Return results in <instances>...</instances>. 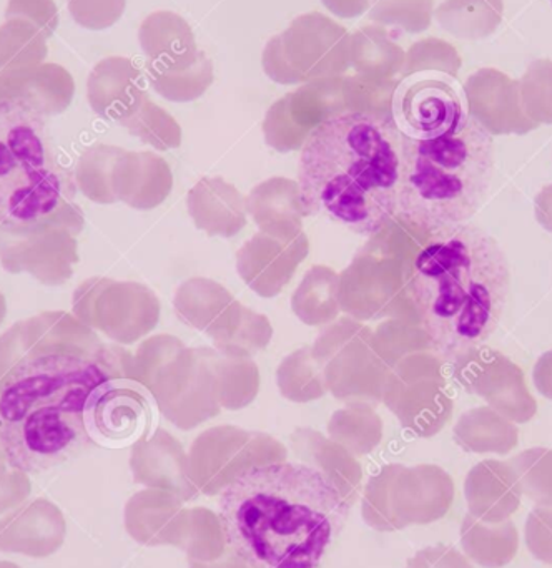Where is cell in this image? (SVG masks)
I'll use <instances>...</instances> for the list:
<instances>
[{
  "label": "cell",
  "mask_w": 552,
  "mask_h": 568,
  "mask_svg": "<svg viewBox=\"0 0 552 568\" xmlns=\"http://www.w3.org/2000/svg\"><path fill=\"white\" fill-rule=\"evenodd\" d=\"M72 185L43 139L39 113L0 105V232H47L63 219Z\"/></svg>",
  "instance_id": "6"
},
{
  "label": "cell",
  "mask_w": 552,
  "mask_h": 568,
  "mask_svg": "<svg viewBox=\"0 0 552 568\" xmlns=\"http://www.w3.org/2000/svg\"><path fill=\"white\" fill-rule=\"evenodd\" d=\"M150 85L157 93L172 102H192L199 99L213 82V63L205 52L200 50L199 60L192 67L179 72H167L147 65Z\"/></svg>",
  "instance_id": "27"
},
{
  "label": "cell",
  "mask_w": 552,
  "mask_h": 568,
  "mask_svg": "<svg viewBox=\"0 0 552 568\" xmlns=\"http://www.w3.org/2000/svg\"><path fill=\"white\" fill-rule=\"evenodd\" d=\"M311 467L320 470L348 506L357 503L361 486V467L337 447L321 446L311 453Z\"/></svg>",
  "instance_id": "31"
},
{
  "label": "cell",
  "mask_w": 552,
  "mask_h": 568,
  "mask_svg": "<svg viewBox=\"0 0 552 568\" xmlns=\"http://www.w3.org/2000/svg\"><path fill=\"white\" fill-rule=\"evenodd\" d=\"M323 6L341 19H354L367 12L370 0H321Z\"/></svg>",
  "instance_id": "40"
},
{
  "label": "cell",
  "mask_w": 552,
  "mask_h": 568,
  "mask_svg": "<svg viewBox=\"0 0 552 568\" xmlns=\"http://www.w3.org/2000/svg\"><path fill=\"white\" fill-rule=\"evenodd\" d=\"M368 19L401 32L421 33L433 20V0H371Z\"/></svg>",
  "instance_id": "28"
},
{
  "label": "cell",
  "mask_w": 552,
  "mask_h": 568,
  "mask_svg": "<svg viewBox=\"0 0 552 568\" xmlns=\"http://www.w3.org/2000/svg\"><path fill=\"white\" fill-rule=\"evenodd\" d=\"M155 406L145 386L127 377H110L87 397V436L100 446L127 447L143 439L152 427Z\"/></svg>",
  "instance_id": "8"
},
{
  "label": "cell",
  "mask_w": 552,
  "mask_h": 568,
  "mask_svg": "<svg viewBox=\"0 0 552 568\" xmlns=\"http://www.w3.org/2000/svg\"><path fill=\"white\" fill-rule=\"evenodd\" d=\"M284 453L273 443H250L235 434H215L193 447L190 476L199 493L222 494L243 473L265 464L283 463Z\"/></svg>",
  "instance_id": "11"
},
{
  "label": "cell",
  "mask_w": 552,
  "mask_h": 568,
  "mask_svg": "<svg viewBox=\"0 0 552 568\" xmlns=\"http://www.w3.org/2000/svg\"><path fill=\"white\" fill-rule=\"evenodd\" d=\"M62 510L47 499H36L0 519V552L46 559L66 542Z\"/></svg>",
  "instance_id": "15"
},
{
  "label": "cell",
  "mask_w": 552,
  "mask_h": 568,
  "mask_svg": "<svg viewBox=\"0 0 552 568\" xmlns=\"http://www.w3.org/2000/svg\"><path fill=\"white\" fill-rule=\"evenodd\" d=\"M175 547L183 550L189 560L197 562L219 559L229 549L222 520L205 507L183 510Z\"/></svg>",
  "instance_id": "25"
},
{
  "label": "cell",
  "mask_w": 552,
  "mask_h": 568,
  "mask_svg": "<svg viewBox=\"0 0 552 568\" xmlns=\"http://www.w3.org/2000/svg\"><path fill=\"white\" fill-rule=\"evenodd\" d=\"M468 113L490 135H526L536 123L524 113L520 82L496 69H481L464 83Z\"/></svg>",
  "instance_id": "12"
},
{
  "label": "cell",
  "mask_w": 552,
  "mask_h": 568,
  "mask_svg": "<svg viewBox=\"0 0 552 568\" xmlns=\"http://www.w3.org/2000/svg\"><path fill=\"white\" fill-rule=\"evenodd\" d=\"M23 19L33 23L47 39L56 33L60 16L53 0H9L6 19Z\"/></svg>",
  "instance_id": "35"
},
{
  "label": "cell",
  "mask_w": 552,
  "mask_h": 568,
  "mask_svg": "<svg viewBox=\"0 0 552 568\" xmlns=\"http://www.w3.org/2000/svg\"><path fill=\"white\" fill-rule=\"evenodd\" d=\"M76 83L59 63H39L0 72V105H13L39 115L62 113L72 102Z\"/></svg>",
  "instance_id": "14"
},
{
  "label": "cell",
  "mask_w": 552,
  "mask_h": 568,
  "mask_svg": "<svg viewBox=\"0 0 552 568\" xmlns=\"http://www.w3.org/2000/svg\"><path fill=\"white\" fill-rule=\"evenodd\" d=\"M454 363L460 364V381L468 393L483 397L511 423H530L536 416L538 403L528 390L523 369L500 351L474 347Z\"/></svg>",
  "instance_id": "9"
},
{
  "label": "cell",
  "mask_w": 552,
  "mask_h": 568,
  "mask_svg": "<svg viewBox=\"0 0 552 568\" xmlns=\"http://www.w3.org/2000/svg\"><path fill=\"white\" fill-rule=\"evenodd\" d=\"M520 95L530 120L536 125H552V60L530 63L520 80Z\"/></svg>",
  "instance_id": "30"
},
{
  "label": "cell",
  "mask_w": 552,
  "mask_h": 568,
  "mask_svg": "<svg viewBox=\"0 0 552 568\" xmlns=\"http://www.w3.org/2000/svg\"><path fill=\"white\" fill-rule=\"evenodd\" d=\"M461 546L473 562L484 568H503L520 550V534L511 520L488 524L468 514L461 524Z\"/></svg>",
  "instance_id": "22"
},
{
  "label": "cell",
  "mask_w": 552,
  "mask_h": 568,
  "mask_svg": "<svg viewBox=\"0 0 552 568\" xmlns=\"http://www.w3.org/2000/svg\"><path fill=\"white\" fill-rule=\"evenodd\" d=\"M407 273L408 293L441 359H460L500 326L511 290L500 243L473 225L428 233Z\"/></svg>",
  "instance_id": "3"
},
{
  "label": "cell",
  "mask_w": 552,
  "mask_h": 568,
  "mask_svg": "<svg viewBox=\"0 0 552 568\" xmlns=\"http://www.w3.org/2000/svg\"><path fill=\"white\" fill-rule=\"evenodd\" d=\"M534 386L548 399H552V349L538 359L533 373Z\"/></svg>",
  "instance_id": "39"
},
{
  "label": "cell",
  "mask_w": 552,
  "mask_h": 568,
  "mask_svg": "<svg viewBox=\"0 0 552 568\" xmlns=\"http://www.w3.org/2000/svg\"><path fill=\"white\" fill-rule=\"evenodd\" d=\"M503 0H446L436 9L441 29L464 40L486 39L503 20Z\"/></svg>",
  "instance_id": "24"
},
{
  "label": "cell",
  "mask_w": 552,
  "mask_h": 568,
  "mask_svg": "<svg viewBox=\"0 0 552 568\" xmlns=\"http://www.w3.org/2000/svg\"><path fill=\"white\" fill-rule=\"evenodd\" d=\"M351 507L308 464L252 467L220 494L227 546L250 568H321Z\"/></svg>",
  "instance_id": "1"
},
{
  "label": "cell",
  "mask_w": 552,
  "mask_h": 568,
  "mask_svg": "<svg viewBox=\"0 0 552 568\" xmlns=\"http://www.w3.org/2000/svg\"><path fill=\"white\" fill-rule=\"evenodd\" d=\"M47 37L23 19H6L0 26V72L46 62Z\"/></svg>",
  "instance_id": "26"
},
{
  "label": "cell",
  "mask_w": 552,
  "mask_h": 568,
  "mask_svg": "<svg viewBox=\"0 0 552 568\" xmlns=\"http://www.w3.org/2000/svg\"><path fill=\"white\" fill-rule=\"evenodd\" d=\"M7 453L6 449H3L2 443H0V474L6 473V466H7Z\"/></svg>",
  "instance_id": "43"
},
{
  "label": "cell",
  "mask_w": 552,
  "mask_h": 568,
  "mask_svg": "<svg viewBox=\"0 0 552 568\" xmlns=\"http://www.w3.org/2000/svg\"><path fill=\"white\" fill-rule=\"evenodd\" d=\"M404 568H473L470 560L451 546L438 544L416 552Z\"/></svg>",
  "instance_id": "37"
},
{
  "label": "cell",
  "mask_w": 552,
  "mask_h": 568,
  "mask_svg": "<svg viewBox=\"0 0 552 568\" xmlns=\"http://www.w3.org/2000/svg\"><path fill=\"white\" fill-rule=\"evenodd\" d=\"M130 464L136 483L149 489L165 490L179 497L182 503H189L199 496L182 449L175 440L163 434L152 440H139L133 447Z\"/></svg>",
  "instance_id": "18"
},
{
  "label": "cell",
  "mask_w": 552,
  "mask_h": 568,
  "mask_svg": "<svg viewBox=\"0 0 552 568\" xmlns=\"http://www.w3.org/2000/svg\"><path fill=\"white\" fill-rule=\"evenodd\" d=\"M32 493V484L23 473L0 474V516L20 506Z\"/></svg>",
  "instance_id": "38"
},
{
  "label": "cell",
  "mask_w": 552,
  "mask_h": 568,
  "mask_svg": "<svg viewBox=\"0 0 552 568\" xmlns=\"http://www.w3.org/2000/svg\"><path fill=\"white\" fill-rule=\"evenodd\" d=\"M391 116L401 135L430 140L453 132L468 116L460 93L444 80L421 79L398 85Z\"/></svg>",
  "instance_id": "10"
},
{
  "label": "cell",
  "mask_w": 552,
  "mask_h": 568,
  "mask_svg": "<svg viewBox=\"0 0 552 568\" xmlns=\"http://www.w3.org/2000/svg\"><path fill=\"white\" fill-rule=\"evenodd\" d=\"M348 30L320 12L297 17L263 50V70L273 82H314L340 77L350 69Z\"/></svg>",
  "instance_id": "7"
},
{
  "label": "cell",
  "mask_w": 552,
  "mask_h": 568,
  "mask_svg": "<svg viewBox=\"0 0 552 568\" xmlns=\"http://www.w3.org/2000/svg\"><path fill=\"white\" fill-rule=\"evenodd\" d=\"M127 0H67L77 26L89 30H106L116 26L126 12Z\"/></svg>",
  "instance_id": "34"
},
{
  "label": "cell",
  "mask_w": 552,
  "mask_h": 568,
  "mask_svg": "<svg viewBox=\"0 0 552 568\" xmlns=\"http://www.w3.org/2000/svg\"><path fill=\"white\" fill-rule=\"evenodd\" d=\"M524 540L534 559L552 566V507L531 510L524 524Z\"/></svg>",
  "instance_id": "36"
},
{
  "label": "cell",
  "mask_w": 552,
  "mask_h": 568,
  "mask_svg": "<svg viewBox=\"0 0 552 568\" xmlns=\"http://www.w3.org/2000/svg\"><path fill=\"white\" fill-rule=\"evenodd\" d=\"M0 568H20L17 564L6 562V560H0Z\"/></svg>",
  "instance_id": "44"
},
{
  "label": "cell",
  "mask_w": 552,
  "mask_h": 568,
  "mask_svg": "<svg viewBox=\"0 0 552 568\" xmlns=\"http://www.w3.org/2000/svg\"><path fill=\"white\" fill-rule=\"evenodd\" d=\"M112 374L99 361L47 351L0 387V443L12 460L53 459L86 436L87 397Z\"/></svg>",
  "instance_id": "4"
},
{
  "label": "cell",
  "mask_w": 552,
  "mask_h": 568,
  "mask_svg": "<svg viewBox=\"0 0 552 568\" xmlns=\"http://www.w3.org/2000/svg\"><path fill=\"white\" fill-rule=\"evenodd\" d=\"M189 568H250L233 552L232 549H227L222 557H219L212 562H197V560H189Z\"/></svg>",
  "instance_id": "42"
},
{
  "label": "cell",
  "mask_w": 552,
  "mask_h": 568,
  "mask_svg": "<svg viewBox=\"0 0 552 568\" xmlns=\"http://www.w3.org/2000/svg\"><path fill=\"white\" fill-rule=\"evenodd\" d=\"M464 497L471 516L483 523L501 524L520 509L523 489L510 463L490 459L470 470Z\"/></svg>",
  "instance_id": "17"
},
{
  "label": "cell",
  "mask_w": 552,
  "mask_h": 568,
  "mask_svg": "<svg viewBox=\"0 0 552 568\" xmlns=\"http://www.w3.org/2000/svg\"><path fill=\"white\" fill-rule=\"evenodd\" d=\"M407 53L381 26L361 27L350 39V65L364 79L393 80L403 72Z\"/></svg>",
  "instance_id": "21"
},
{
  "label": "cell",
  "mask_w": 552,
  "mask_h": 568,
  "mask_svg": "<svg viewBox=\"0 0 552 568\" xmlns=\"http://www.w3.org/2000/svg\"><path fill=\"white\" fill-rule=\"evenodd\" d=\"M454 439L468 453L510 454L520 443L516 424L491 407H478L461 416Z\"/></svg>",
  "instance_id": "23"
},
{
  "label": "cell",
  "mask_w": 552,
  "mask_h": 568,
  "mask_svg": "<svg viewBox=\"0 0 552 568\" xmlns=\"http://www.w3.org/2000/svg\"><path fill=\"white\" fill-rule=\"evenodd\" d=\"M461 69V57L456 47L446 40L428 39L418 40L410 47L404 60L403 79L421 72H441L450 77H458Z\"/></svg>",
  "instance_id": "32"
},
{
  "label": "cell",
  "mask_w": 552,
  "mask_h": 568,
  "mask_svg": "<svg viewBox=\"0 0 552 568\" xmlns=\"http://www.w3.org/2000/svg\"><path fill=\"white\" fill-rule=\"evenodd\" d=\"M401 135L391 116L348 112L331 116L304 139L298 199L358 235L381 232L398 215Z\"/></svg>",
  "instance_id": "2"
},
{
  "label": "cell",
  "mask_w": 552,
  "mask_h": 568,
  "mask_svg": "<svg viewBox=\"0 0 552 568\" xmlns=\"http://www.w3.org/2000/svg\"><path fill=\"white\" fill-rule=\"evenodd\" d=\"M401 466H388L368 483L361 503V516L367 526L377 532L403 530L390 507V484Z\"/></svg>",
  "instance_id": "33"
},
{
  "label": "cell",
  "mask_w": 552,
  "mask_h": 568,
  "mask_svg": "<svg viewBox=\"0 0 552 568\" xmlns=\"http://www.w3.org/2000/svg\"><path fill=\"white\" fill-rule=\"evenodd\" d=\"M182 500L165 490L147 489L130 497L123 513L129 536L140 546L175 547Z\"/></svg>",
  "instance_id": "20"
},
{
  "label": "cell",
  "mask_w": 552,
  "mask_h": 568,
  "mask_svg": "<svg viewBox=\"0 0 552 568\" xmlns=\"http://www.w3.org/2000/svg\"><path fill=\"white\" fill-rule=\"evenodd\" d=\"M528 499L552 507V449L533 447L510 460Z\"/></svg>",
  "instance_id": "29"
},
{
  "label": "cell",
  "mask_w": 552,
  "mask_h": 568,
  "mask_svg": "<svg viewBox=\"0 0 552 568\" xmlns=\"http://www.w3.org/2000/svg\"><path fill=\"white\" fill-rule=\"evenodd\" d=\"M551 3H552V0H551Z\"/></svg>",
  "instance_id": "45"
},
{
  "label": "cell",
  "mask_w": 552,
  "mask_h": 568,
  "mask_svg": "<svg viewBox=\"0 0 552 568\" xmlns=\"http://www.w3.org/2000/svg\"><path fill=\"white\" fill-rule=\"evenodd\" d=\"M454 503V483L436 466L400 467L390 484V507L403 529L443 519Z\"/></svg>",
  "instance_id": "13"
},
{
  "label": "cell",
  "mask_w": 552,
  "mask_h": 568,
  "mask_svg": "<svg viewBox=\"0 0 552 568\" xmlns=\"http://www.w3.org/2000/svg\"><path fill=\"white\" fill-rule=\"evenodd\" d=\"M87 99L103 119H130L147 99L142 70L127 57L100 60L87 79Z\"/></svg>",
  "instance_id": "16"
},
{
  "label": "cell",
  "mask_w": 552,
  "mask_h": 568,
  "mask_svg": "<svg viewBox=\"0 0 552 568\" xmlns=\"http://www.w3.org/2000/svg\"><path fill=\"white\" fill-rule=\"evenodd\" d=\"M139 42L147 55V65L167 72L189 69L199 60L200 50L192 27L170 10H159L143 19Z\"/></svg>",
  "instance_id": "19"
},
{
  "label": "cell",
  "mask_w": 552,
  "mask_h": 568,
  "mask_svg": "<svg viewBox=\"0 0 552 568\" xmlns=\"http://www.w3.org/2000/svg\"><path fill=\"white\" fill-rule=\"evenodd\" d=\"M534 213H536L538 223L552 233V185H548L538 193L534 200Z\"/></svg>",
  "instance_id": "41"
},
{
  "label": "cell",
  "mask_w": 552,
  "mask_h": 568,
  "mask_svg": "<svg viewBox=\"0 0 552 568\" xmlns=\"http://www.w3.org/2000/svg\"><path fill=\"white\" fill-rule=\"evenodd\" d=\"M493 135L473 116L430 140L401 139L398 215L423 232L473 219L490 195Z\"/></svg>",
  "instance_id": "5"
}]
</instances>
